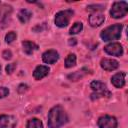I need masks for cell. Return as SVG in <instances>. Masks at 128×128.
<instances>
[{
	"label": "cell",
	"instance_id": "2e32d148",
	"mask_svg": "<svg viewBox=\"0 0 128 128\" xmlns=\"http://www.w3.org/2000/svg\"><path fill=\"white\" fill-rule=\"evenodd\" d=\"M88 73H89L88 70L85 69V68H83V69H81V70H79V71H76V72H74V73H72V74H69L67 77H68V79L71 80V81H77V80H79L80 78L84 77V76H85L86 74H88Z\"/></svg>",
	"mask_w": 128,
	"mask_h": 128
},
{
	"label": "cell",
	"instance_id": "cb8c5ba5",
	"mask_svg": "<svg viewBox=\"0 0 128 128\" xmlns=\"http://www.w3.org/2000/svg\"><path fill=\"white\" fill-rule=\"evenodd\" d=\"M8 94H9L8 88H6V87H1V86H0V98H4V97H6Z\"/></svg>",
	"mask_w": 128,
	"mask_h": 128
},
{
	"label": "cell",
	"instance_id": "6da1fadb",
	"mask_svg": "<svg viewBox=\"0 0 128 128\" xmlns=\"http://www.w3.org/2000/svg\"><path fill=\"white\" fill-rule=\"evenodd\" d=\"M68 121L66 112L61 106H54L48 114V127L60 128Z\"/></svg>",
	"mask_w": 128,
	"mask_h": 128
},
{
	"label": "cell",
	"instance_id": "d4e9b609",
	"mask_svg": "<svg viewBox=\"0 0 128 128\" xmlns=\"http://www.w3.org/2000/svg\"><path fill=\"white\" fill-rule=\"evenodd\" d=\"M2 56H3V58H4L5 60H9V59L12 58V53H11L10 50H5V51H3Z\"/></svg>",
	"mask_w": 128,
	"mask_h": 128
},
{
	"label": "cell",
	"instance_id": "52a82bcc",
	"mask_svg": "<svg viewBox=\"0 0 128 128\" xmlns=\"http://www.w3.org/2000/svg\"><path fill=\"white\" fill-rule=\"evenodd\" d=\"M12 12V8L8 5H4L0 8V29L6 27L10 20V15Z\"/></svg>",
	"mask_w": 128,
	"mask_h": 128
},
{
	"label": "cell",
	"instance_id": "8fae6325",
	"mask_svg": "<svg viewBox=\"0 0 128 128\" xmlns=\"http://www.w3.org/2000/svg\"><path fill=\"white\" fill-rule=\"evenodd\" d=\"M100 65L102 67V69L106 70V71H113L115 69L118 68L119 63L118 61L114 60V59H108V58H104L101 60Z\"/></svg>",
	"mask_w": 128,
	"mask_h": 128
},
{
	"label": "cell",
	"instance_id": "9a60e30c",
	"mask_svg": "<svg viewBox=\"0 0 128 128\" xmlns=\"http://www.w3.org/2000/svg\"><path fill=\"white\" fill-rule=\"evenodd\" d=\"M22 46H23V51L27 55H31L35 51L38 50V45L35 44L34 42H31V41H23Z\"/></svg>",
	"mask_w": 128,
	"mask_h": 128
},
{
	"label": "cell",
	"instance_id": "ffe728a7",
	"mask_svg": "<svg viewBox=\"0 0 128 128\" xmlns=\"http://www.w3.org/2000/svg\"><path fill=\"white\" fill-rule=\"evenodd\" d=\"M82 29H83V24H82L81 22H76V23H74V25L70 28L69 33H70L71 35H72V34H77V33L81 32Z\"/></svg>",
	"mask_w": 128,
	"mask_h": 128
},
{
	"label": "cell",
	"instance_id": "4fadbf2b",
	"mask_svg": "<svg viewBox=\"0 0 128 128\" xmlns=\"http://www.w3.org/2000/svg\"><path fill=\"white\" fill-rule=\"evenodd\" d=\"M105 20V16L101 13H94L92 15H90L89 17V24L92 27H98L100 26Z\"/></svg>",
	"mask_w": 128,
	"mask_h": 128
},
{
	"label": "cell",
	"instance_id": "7a4b0ae2",
	"mask_svg": "<svg viewBox=\"0 0 128 128\" xmlns=\"http://www.w3.org/2000/svg\"><path fill=\"white\" fill-rule=\"evenodd\" d=\"M121 30H122V25L121 24H114V25H111V26L105 28L101 32L100 37L103 41L117 40L121 36Z\"/></svg>",
	"mask_w": 128,
	"mask_h": 128
},
{
	"label": "cell",
	"instance_id": "3957f363",
	"mask_svg": "<svg viewBox=\"0 0 128 128\" xmlns=\"http://www.w3.org/2000/svg\"><path fill=\"white\" fill-rule=\"evenodd\" d=\"M90 87L92 88V90L94 91V93L91 94V99H98L101 97H110L111 96V92L107 89V86L100 82V81H92L90 84Z\"/></svg>",
	"mask_w": 128,
	"mask_h": 128
},
{
	"label": "cell",
	"instance_id": "30bf717a",
	"mask_svg": "<svg viewBox=\"0 0 128 128\" xmlns=\"http://www.w3.org/2000/svg\"><path fill=\"white\" fill-rule=\"evenodd\" d=\"M42 59H43V61L45 62V63H47V64H53V63H55L56 61H58V59H59V54H58V52L56 51V50H48V51H46V52H44L43 53V55H42Z\"/></svg>",
	"mask_w": 128,
	"mask_h": 128
},
{
	"label": "cell",
	"instance_id": "484cf974",
	"mask_svg": "<svg viewBox=\"0 0 128 128\" xmlns=\"http://www.w3.org/2000/svg\"><path fill=\"white\" fill-rule=\"evenodd\" d=\"M27 89H28V86H27V85H25V84H20L19 87H18V92H19V93H23V92H25Z\"/></svg>",
	"mask_w": 128,
	"mask_h": 128
},
{
	"label": "cell",
	"instance_id": "4316f807",
	"mask_svg": "<svg viewBox=\"0 0 128 128\" xmlns=\"http://www.w3.org/2000/svg\"><path fill=\"white\" fill-rule=\"evenodd\" d=\"M68 44H69L70 46H74V45L77 44V41H76L75 38H70V39L68 40Z\"/></svg>",
	"mask_w": 128,
	"mask_h": 128
},
{
	"label": "cell",
	"instance_id": "83f0119b",
	"mask_svg": "<svg viewBox=\"0 0 128 128\" xmlns=\"http://www.w3.org/2000/svg\"><path fill=\"white\" fill-rule=\"evenodd\" d=\"M0 72H1V65H0Z\"/></svg>",
	"mask_w": 128,
	"mask_h": 128
},
{
	"label": "cell",
	"instance_id": "ba28073f",
	"mask_svg": "<svg viewBox=\"0 0 128 128\" xmlns=\"http://www.w3.org/2000/svg\"><path fill=\"white\" fill-rule=\"evenodd\" d=\"M104 50L107 54L109 55H112V56H117V57H120L122 56L123 54V48H122V45L120 43H117V42H113V43H110L108 45H106L104 47Z\"/></svg>",
	"mask_w": 128,
	"mask_h": 128
},
{
	"label": "cell",
	"instance_id": "5b68a950",
	"mask_svg": "<svg viewBox=\"0 0 128 128\" xmlns=\"http://www.w3.org/2000/svg\"><path fill=\"white\" fill-rule=\"evenodd\" d=\"M73 15V11L70 10V9H67V10H63V11H60L58 12L56 15H55V25L60 27V28H63V27H66L68 24H69V21L71 19Z\"/></svg>",
	"mask_w": 128,
	"mask_h": 128
},
{
	"label": "cell",
	"instance_id": "9c48e42d",
	"mask_svg": "<svg viewBox=\"0 0 128 128\" xmlns=\"http://www.w3.org/2000/svg\"><path fill=\"white\" fill-rule=\"evenodd\" d=\"M17 120L12 115H0V128H15Z\"/></svg>",
	"mask_w": 128,
	"mask_h": 128
},
{
	"label": "cell",
	"instance_id": "5bb4252c",
	"mask_svg": "<svg viewBox=\"0 0 128 128\" xmlns=\"http://www.w3.org/2000/svg\"><path fill=\"white\" fill-rule=\"evenodd\" d=\"M48 73H49V67L48 66L39 65L35 68V70L33 72V76L36 80H40V79L44 78L46 75H48Z\"/></svg>",
	"mask_w": 128,
	"mask_h": 128
},
{
	"label": "cell",
	"instance_id": "603a6c76",
	"mask_svg": "<svg viewBox=\"0 0 128 128\" xmlns=\"http://www.w3.org/2000/svg\"><path fill=\"white\" fill-rule=\"evenodd\" d=\"M16 68V64L15 63H11V64H8L6 66V73L7 74H11Z\"/></svg>",
	"mask_w": 128,
	"mask_h": 128
},
{
	"label": "cell",
	"instance_id": "7c38bea8",
	"mask_svg": "<svg viewBox=\"0 0 128 128\" xmlns=\"http://www.w3.org/2000/svg\"><path fill=\"white\" fill-rule=\"evenodd\" d=\"M125 77H126V73H125V72L116 73L115 75L112 76V78H111V83H112L116 88H122V87L125 85Z\"/></svg>",
	"mask_w": 128,
	"mask_h": 128
},
{
	"label": "cell",
	"instance_id": "44dd1931",
	"mask_svg": "<svg viewBox=\"0 0 128 128\" xmlns=\"http://www.w3.org/2000/svg\"><path fill=\"white\" fill-rule=\"evenodd\" d=\"M16 37H17L16 32L10 31V32H8V33L6 34V36H5V41H6V43L10 44V43H12V42L16 39Z\"/></svg>",
	"mask_w": 128,
	"mask_h": 128
},
{
	"label": "cell",
	"instance_id": "e0dca14e",
	"mask_svg": "<svg viewBox=\"0 0 128 128\" xmlns=\"http://www.w3.org/2000/svg\"><path fill=\"white\" fill-rule=\"evenodd\" d=\"M32 17V13L27 9H22L18 13V18L21 23H27Z\"/></svg>",
	"mask_w": 128,
	"mask_h": 128
},
{
	"label": "cell",
	"instance_id": "8992f818",
	"mask_svg": "<svg viewBox=\"0 0 128 128\" xmlns=\"http://www.w3.org/2000/svg\"><path fill=\"white\" fill-rule=\"evenodd\" d=\"M98 126L99 128H116L117 120L113 116L104 115L98 119Z\"/></svg>",
	"mask_w": 128,
	"mask_h": 128
},
{
	"label": "cell",
	"instance_id": "d6986e66",
	"mask_svg": "<svg viewBox=\"0 0 128 128\" xmlns=\"http://www.w3.org/2000/svg\"><path fill=\"white\" fill-rule=\"evenodd\" d=\"M75 64H76V55L75 54H69L65 59V67L71 68V67L75 66Z\"/></svg>",
	"mask_w": 128,
	"mask_h": 128
},
{
	"label": "cell",
	"instance_id": "ac0fdd59",
	"mask_svg": "<svg viewBox=\"0 0 128 128\" xmlns=\"http://www.w3.org/2000/svg\"><path fill=\"white\" fill-rule=\"evenodd\" d=\"M26 128H43L42 122L37 118H32L28 120L26 124Z\"/></svg>",
	"mask_w": 128,
	"mask_h": 128
},
{
	"label": "cell",
	"instance_id": "277c9868",
	"mask_svg": "<svg viewBox=\"0 0 128 128\" xmlns=\"http://www.w3.org/2000/svg\"><path fill=\"white\" fill-rule=\"evenodd\" d=\"M128 11V4L125 1H117L114 2L112 5V8L110 10V15L111 17L118 19L122 18L127 14Z\"/></svg>",
	"mask_w": 128,
	"mask_h": 128
},
{
	"label": "cell",
	"instance_id": "7402d4cb",
	"mask_svg": "<svg viewBox=\"0 0 128 128\" xmlns=\"http://www.w3.org/2000/svg\"><path fill=\"white\" fill-rule=\"evenodd\" d=\"M103 9H105L104 6H103V5H99V4L87 6V10H88V11H98V10H103Z\"/></svg>",
	"mask_w": 128,
	"mask_h": 128
}]
</instances>
